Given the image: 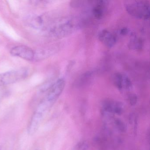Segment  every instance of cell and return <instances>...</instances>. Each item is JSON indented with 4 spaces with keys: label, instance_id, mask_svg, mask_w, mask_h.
Wrapping results in <instances>:
<instances>
[{
    "label": "cell",
    "instance_id": "6da1fadb",
    "mask_svg": "<svg viewBox=\"0 0 150 150\" xmlns=\"http://www.w3.org/2000/svg\"><path fill=\"white\" fill-rule=\"evenodd\" d=\"M125 6L128 13L135 18L147 20L150 17V7L146 1H129Z\"/></svg>",
    "mask_w": 150,
    "mask_h": 150
},
{
    "label": "cell",
    "instance_id": "7a4b0ae2",
    "mask_svg": "<svg viewBox=\"0 0 150 150\" xmlns=\"http://www.w3.org/2000/svg\"><path fill=\"white\" fill-rule=\"evenodd\" d=\"M28 70L25 68L0 74V87L22 80L28 76Z\"/></svg>",
    "mask_w": 150,
    "mask_h": 150
},
{
    "label": "cell",
    "instance_id": "3957f363",
    "mask_svg": "<svg viewBox=\"0 0 150 150\" xmlns=\"http://www.w3.org/2000/svg\"><path fill=\"white\" fill-rule=\"evenodd\" d=\"M10 53L14 57H19L25 60H35V52L32 49L24 45H19L11 49Z\"/></svg>",
    "mask_w": 150,
    "mask_h": 150
},
{
    "label": "cell",
    "instance_id": "277c9868",
    "mask_svg": "<svg viewBox=\"0 0 150 150\" xmlns=\"http://www.w3.org/2000/svg\"><path fill=\"white\" fill-rule=\"evenodd\" d=\"M113 82L119 90L129 89L132 87V84L129 78L125 74L117 73L113 76Z\"/></svg>",
    "mask_w": 150,
    "mask_h": 150
},
{
    "label": "cell",
    "instance_id": "5b68a950",
    "mask_svg": "<svg viewBox=\"0 0 150 150\" xmlns=\"http://www.w3.org/2000/svg\"><path fill=\"white\" fill-rule=\"evenodd\" d=\"M103 108L106 112L120 115L122 113L123 110V107L122 103L110 100H107L103 102Z\"/></svg>",
    "mask_w": 150,
    "mask_h": 150
},
{
    "label": "cell",
    "instance_id": "8992f818",
    "mask_svg": "<svg viewBox=\"0 0 150 150\" xmlns=\"http://www.w3.org/2000/svg\"><path fill=\"white\" fill-rule=\"evenodd\" d=\"M99 39L108 48H111L114 46L116 42L115 36L107 30H103L100 32Z\"/></svg>",
    "mask_w": 150,
    "mask_h": 150
},
{
    "label": "cell",
    "instance_id": "52a82bcc",
    "mask_svg": "<svg viewBox=\"0 0 150 150\" xmlns=\"http://www.w3.org/2000/svg\"><path fill=\"white\" fill-rule=\"evenodd\" d=\"M106 1H99L98 4L93 8V13L94 16L97 19L102 18L104 14V10L106 7Z\"/></svg>",
    "mask_w": 150,
    "mask_h": 150
},
{
    "label": "cell",
    "instance_id": "ba28073f",
    "mask_svg": "<svg viewBox=\"0 0 150 150\" xmlns=\"http://www.w3.org/2000/svg\"><path fill=\"white\" fill-rule=\"evenodd\" d=\"M115 124L117 128L122 132L125 131L126 129L125 124L119 119H117L115 121Z\"/></svg>",
    "mask_w": 150,
    "mask_h": 150
},
{
    "label": "cell",
    "instance_id": "9c48e42d",
    "mask_svg": "<svg viewBox=\"0 0 150 150\" xmlns=\"http://www.w3.org/2000/svg\"><path fill=\"white\" fill-rule=\"evenodd\" d=\"M129 100L131 105L133 106L136 105L137 101V97L134 94H130L129 96Z\"/></svg>",
    "mask_w": 150,
    "mask_h": 150
},
{
    "label": "cell",
    "instance_id": "30bf717a",
    "mask_svg": "<svg viewBox=\"0 0 150 150\" xmlns=\"http://www.w3.org/2000/svg\"><path fill=\"white\" fill-rule=\"evenodd\" d=\"M88 146L86 143L84 142H81L79 143L76 146L75 150H87L88 149Z\"/></svg>",
    "mask_w": 150,
    "mask_h": 150
},
{
    "label": "cell",
    "instance_id": "8fae6325",
    "mask_svg": "<svg viewBox=\"0 0 150 150\" xmlns=\"http://www.w3.org/2000/svg\"><path fill=\"white\" fill-rule=\"evenodd\" d=\"M129 32V30L127 28H123L120 31V33L121 35H127Z\"/></svg>",
    "mask_w": 150,
    "mask_h": 150
}]
</instances>
